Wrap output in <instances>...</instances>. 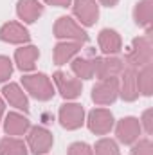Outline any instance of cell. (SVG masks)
<instances>
[{"label": "cell", "mask_w": 153, "mask_h": 155, "mask_svg": "<svg viewBox=\"0 0 153 155\" xmlns=\"http://www.w3.org/2000/svg\"><path fill=\"white\" fill-rule=\"evenodd\" d=\"M151 116H153V110H151V108H148V110L142 114V124H144V130H146V134H148V135H151V132H153Z\"/></svg>", "instance_id": "28"}, {"label": "cell", "mask_w": 153, "mask_h": 155, "mask_svg": "<svg viewBox=\"0 0 153 155\" xmlns=\"http://www.w3.org/2000/svg\"><path fill=\"white\" fill-rule=\"evenodd\" d=\"M31 128V123L27 117H24L18 112H9L5 116V123H4V130L9 135H24L27 134Z\"/></svg>", "instance_id": "20"}, {"label": "cell", "mask_w": 153, "mask_h": 155, "mask_svg": "<svg viewBox=\"0 0 153 155\" xmlns=\"http://www.w3.org/2000/svg\"><path fill=\"white\" fill-rule=\"evenodd\" d=\"M40 58V51L38 47L34 45H25V47H20L16 49L15 52V61H16V67L24 72L27 71H33L36 67V61Z\"/></svg>", "instance_id": "14"}, {"label": "cell", "mask_w": 153, "mask_h": 155, "mask_svg": "<svg viewBox=\"0 0 153 155\" xmlns=\"http://www.w3.org/2000/svg\"><path fill=\"white\" fill-rule=\"evenodd\" d=\"M2 94L4 97L7 99V103L18 110H24V112H29V99L25 96V92L20 88V85L16 83H9L2 88Z\"/></svg>", "instance_id": "15"}, {"label": "cell", "mask_w": 153, "mask_h": 155, "mask_svg": "<svg viewBox=\"0 0 153 155\" xmlns=\"http://www.w3.org/2000/svg\"><path fill=\"white\" fill-rule=\"evenodd\" d=\"M94 150H96V155H121L117 143L112 139H99Z\"/></svg>", "instance_id": "24"}, {"label": "cell", "mask_w": 153, "mask_h": 155, "mask_svg": "<svg viewBox=\"0 0 153 155\" xmlns=\"http://www.w3.org/2000/svg\"><path fill=\"white\" fill-rule=\"evenodd\" d=\"M97 41H99V49L108 56L121 52V49H122V40L119 36V33L114 29H103L99 33Z\"/></svg>", "instance_id": "18"}, {"label": "cell", "mask_w": 153, "mask_h": 155, "mask_svg": "<svg viewBox=\"0 0 153 155\" xmlns=\"http://www.w3.org/2000/svg\"><path fill=\"white\" fill-rule=\"evenodd\" d=\"M72 11L74 16L86 27L94 25L99 18V5L96 0H74Z\"/></svg>", "instance_id": "9"}, {"label": "cell", "mask_w": 153, "mask_h": 155, "mask_svg": "<svg viewBox=\"0 0 153 155\" xmlns=\"http://www.w3.org/2000/svg\"><path fill=\"white\" fill-rule=\"evenodd\" d=\"M119 96V78L99 79L92 87V99L97 105H112Z\"/></svg>", "instance_id": "4"}, {"label": "cell", "mask_w": 153, "mask_h": 155, "mask_svg": "<svg viewBox=\"0 0 153 155\" xmlns=\"http://www.w3.org/2000/svg\"><path fill=\"white\" fill-rule=\"evenodd\" d=\"M137 87H139V94L151 96L153 92V65L151 63H146L144 67H141V71H137Z\"/></svg>", "instance_id": "22"}, {"label": "cell", "mask_w": 153, "mask_h": 155, "mask_svg": "<svg viewBox=\"0 0 153 155\" xmlns=\"http://www.w3.org/2000/svg\"><path fill=\"white\" fill-rule=\"evenodd\" d=\"M99 2H101L103 5H106V7H114L119 0H99Z\"/></svg>", "instance_id": "30"}, {"label": "cell", "mask_w": 153, "mask_h": 155, "mask_svg": "<svg viewBox=\"0 0 153 155\" xmlns=\"http://www.w3.org/2000/svg\"><path fill=\"white\" fill-rule=\"evenodd\" d=\"M67 155H94V152L86 143H72L69 146Z\"/></svg>", "instance_id": "27"}, {"label": "cell", "mask_w": 153, "mask_h": 155, "mask_svg": "<svg viewBox=\"0 0 153 155\" xmlns=\"http://www.w3.org/2000/svg\"><path fill=\"white\" fill-rule=\"evenodd\" d=\"M4 110H5V103H4L2 97H0V121H2V116H4Z\"/></svg>", "instance_id": "31"}, {"label": "cell", "mask_w": 153, "mask_h": 155, "mask_svg": "<svg viewBox=\"0 0 153 155\" xmlns=\"http://www.w3.org/2000/svg\"><path fill=\"white\" fill-rule=\"evenodd\" d=\"M54 36L70 40V41H79V43H85L88 40V35L85 33V29H81V25L76 24V20H72L70 16H60L56 20Z\"/></svg>", "instance_id": "3"}, {"label": "cell", "mask_w": 153, "mask_h": 155, "mask_svg": "<svg viewBox=\"0 0 153 155\" xmlns=\"http://www.w3.org/2000/svg\"><path fill=\"white\" fill-rule=\"evenodd\" d=\"M124 69V61L121 58L108 56V58H96V74L99 79L105 78H117Z\"/></svg>", "instance_id": "12"}, {"label": "cell", "mask_w": 153, "mask_h": 155, "mask_svg": "<svg viewBox=\"0 0 153 155\" xmlns=\"http://www.w3.org/2000/svg\"><path fill=\"white\" fill-rule=\"evenodd\" d=\"M0 155H27V146L18 137H5L0 141Z\"/></svg>", "instance_id": "23"}, {"label": "cell", "mask_w": 153, "mask_h": 155, "mask_svg": "<svg viewBox=\"0 0 153 155\" xmlns=\"http://www.w3.org/2000/svg\"><path fill=\"white\" fill-rule=\"evenodd\" d=\"M13 74V63L7 56H0V83L9 79Z\"/></svg>", "instance_id": "26"}, {"label": "cell", "mask_w": 153, "mask_h": 155, "mask_svg": "<svg viewBox=\"0 0 153 155\" xmlns=\"http://www.w3.org/2000/svg\"><path fill=\"white\" fill-rule=\"evenodd\" d=\"M22 85L24 88L40 101H49L54 96V87L50 83V79L45 74H29V76L22 78Z\"/></svg>", "instance_id": "2"}, {"label": "cell", "mask_w": 153, "mask_h": 155, "mask_svg": "<svg viewBox=\"0 0 153 155\" xmlns=\"http://www.w3.org/2000/svg\"><path fill=\"white\" fill-rule=\"evenodd\" d=\"M86 124H88L90 132H94L96 135H105L114 128V116L106 108H94L88 114Z\"/></svg>", "instance_id": "6"}, {"label": "cell", "mask_w": 153, "mask_h": 155, "mask_svg": "<svg viewBox=\"0 0 153 155\" xmlns=\"http://www.w3.org/2000/svg\"><path fill=\"white\" fill-rule=\"evenodd\" d=\"M52 79H54V83H56L60 94H61L65 99H76V97L81 96V90H83L81 79H77V78H70L67 72H63V71L54 72Z\"/></svg>", "instance_id": "7"}, {"label": "cell", "mask_w": 153, "mask_h": 155, "mask_svg": "<svg viewBox=\"0 0 153 155\" xmlns=\"http://www.w3.org/2000/svg\"><path fill=\"white\" fill-rule=\"evenodd\" d=\"M135 24L146 29V35L151 33V20H153V0H141L137 2L133 9Z\"/></svg>", "instance_id": "19"}, {"label": "cell", "mask_w": 153, "mask_h": 155, "mask_svg": "<svg viewBox=\"0 0 153 155\" xmlns=\"http://www.w3.org/2000/svg\"><path fill=\"white\" fill-rule=\"evenodd\" d=\"M115 135L122 144H133L141 135V121L135 117H122L117 123Z\"/></svg>", "instance_id": "10"}, {"label": "cell", "mask_w": 153, "mask_h": 155, "mask_svg": "<svg viewBox=\"0 0 153 155\" xmlns=\"http://www.w3.org/2000/svg\"><path fill=\"white\" fill-rule=\"evenodd\" d=\"M119 94L124 101H135L139 97V87H137V69L126 67L121 72L119 81Z\"/></svg>", "instance_id": "11"}, {"label": "cell", "mask_w": 153, "mask_h": 155, "mask_svg": "<svg viewBox=\"0 0 153 155\" xmlns=\"http://www.w3.org/2000/svg\"><path fill=\"white\" fill-rule=\"evenodd\" d=\"M29 31L18 22H7L0 27V40L7 43H25L29 41Z\"/></svg>", "instance_id": "13"}, {"label": "cell", "mask_w": 153, "mask_h": 155, "mask_svg": "<svg viewBox=\"0 0 153 155\" xmlns=\"http://www.w3.org/2000/svg\"><path fill=\"white\" fill-rule=\"evenodd\" d=\"M27 144L34 155H43L52 148L54 137L47 128L33 126V128H29V134H27Z\"/></svg>", "instance_id": "5"}, {"label": "cell", "mask_w": 153, "mask_h": 155, "mask_svg": "<svg viewBox=\"0 0 153 155\" xmlns=\"http://www.w3.org/2000/svg\"><path fill=\"white\" fill-rule=\"evenodd\" d=\"M45 4H50V5H58V7H67L70 5V0H43Z\"/></svg>", "instance_id": "29"}, {"label": "cell", "mask_w": 153, "mask_h": 155, "mask_svg": "<svg viewBox=\"0 0 153 155\" xmlns=\"http://www.w3.org/2000/svg\"><path fill=\"white\" fill-rule=\"evenodd\" d=\"M72 72L81 79H92L96 74V58H74L72 63Z\"/></svg>", "instance_id": "21"}, {"label": "cell", "mask_w": 153, "mask_h": 155, "mask_svg": "<svg viewBox=\"0 0 153 155\" xmlns=\"http://www.w3.org/2000/svg\"><path fill=\"white\" fill-rule=\"evenodd\" d=\"M151 58H153L151 38H150V35H146V36L133 40L132 49L124 56V61L128 63V67L139 69V67H144L146 63H151Z\"/></svg>", "instance_id": "1"}, {"label": "cell", "mask_w": 153, "mask_h": 155, "mask_svg": "<svg viewBox=\"0 0 153 155\" xmlns=\"http://www.w3.org/2000/svg\"><path fill=\"white\" fill-rule=\"evenodd\" d=\"M43 13V5L40 4L38 0H18L16 4V15L20 20L33 24L36 22Z\"/></svg>", "instance_id": "16"}, {"label": "cell", "mask_w": 153, "mask_h": 155, "mask_svg": "<svg viewBox=\"0 0 153 155\" xmlns=\"http://www.w3.org/2000/svg\"><path fill=\"white\" fill-rule=\"evenodd\" d=\"M60 123L67 130H77L85 123V110L77 103H65L60 108Z\"/></svg>", "instance_id": "8"}, {"label": "cell", "mask_w": 153, "mask_h": 155, "mask_svg": "<svg viewBox=\"0 0 153 155\" xmlns=\"http://www.w3.org/2000/svg\"><path fill=\"white\" fill-rule=\"evenodd\" d=\"M132 155H153V144L150 139H141L137 144H133Z\"/></svg>", "instance_id": "25"}, {"label": "cell", "mask_w": 153, "mask_h": 155, "mask_svg": "<svg viewBox=\"0 0 153 155\" xmlns=\"http://www.w3.org/2000/svg\"><path fill=\"white\" fill-rule=\"evenodd\" d=\"M81 45L83 43L70 41V40H65V41L56 43V47H54V63L56 65H65L67 61H70L77 52L81 51Z\"/></svg>", "instance_id": "17"}]
</instances>
